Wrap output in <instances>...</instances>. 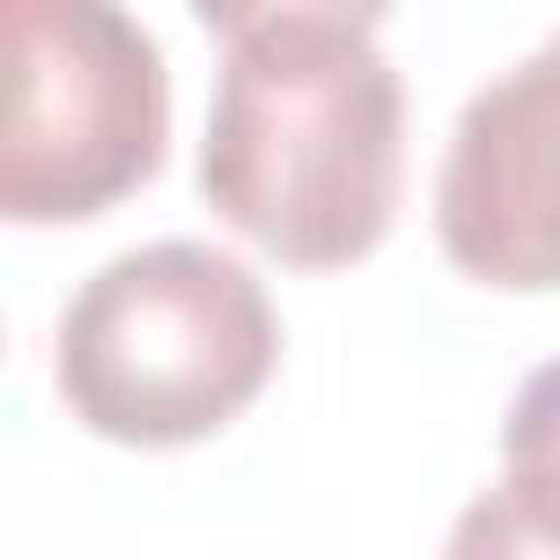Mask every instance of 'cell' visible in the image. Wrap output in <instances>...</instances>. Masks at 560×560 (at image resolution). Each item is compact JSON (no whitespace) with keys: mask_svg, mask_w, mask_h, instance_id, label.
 Instances as JSON below:
<instances>
[{"mask_svg":"<svg viewBox=\"0 0 560 560\" xmlns=\"http://www.w3.org/2000/svg\"><path fill=\"white\" fill-rule=\"evenodd\" d=\"M201 201L289 271H350L402 210V70L376 26L280 18L228 35L201 131Z\"/></svg>","mask_w":560,"mask_h":560,"instance_id":"obj_1","label":"cell"},{"mask_svg":"<svg viewBox=\"0 0 560 560\" xmlns=\"http://www.w3.org/2000/svg\"><path fill=\"white\" fill-rule=\"evenodd\" d=\"M280 368L262 280L192 236H158L79 280L52 332V385L105 446H201Z\"/></svg>","mask_w":560,"mask_h":560,"instance_id":"obj_2","label":"cell"},{"mask_svg":"<svg viewBox=\"0 0 560 560\" xmlns=\"http://www.w3.org/2000/svg\"><path fill=\"white\" fill-rule=\"evenodd\" d=\"M0 210L18 228H70L140 192L166 158V61L149 26L122 0H0Z\"/></svg>","mask_w":560,"mask_h":560,"instance_id":"obj_3","label":"cell"},{"mask_svg":"<svg viewBox=\"0 0 560 560\" xmlns=\"http://www.w3.org/2000/svg\"><path fill=\"white\" fill-rule=\"evenodd\" d=\"M438 245L481 289H560V35L455 114L438 158Z\"/></svg>","mask_w":560,"mask_h":560,"instance_id":"obj_4","label":"cell"},{"mask_svg":"<svg viewBox=\"0 0 560 560\" xmlns=\"http://www.w3.org/2000/svg\"><path fill=\"white\" fill-rule=\"evenodd\" d=\"M464 542H525V551H560V359H542L499 429V499L464 525Z\"/></svg>","mask_w":560,"mask_h":560,"instance_id":"obj_5","label":"cell"},{"mask_svg":"<svg viewBox=\"0 0 560 560\" xmlns=\"http://www.w3.org/2000/svg\"><path fill=\"white\" fill-rule=\"evenodd\" d=\"M210 35H254V26H280V18H332V26H376L394 0H184Z\"/></svg>","mask_w":560,"mask_h":560,"instance_id":"obj_6","label":"cell"}]
</instances>
